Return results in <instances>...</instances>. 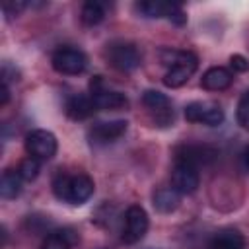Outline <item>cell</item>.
<instances>
[{
	"label": "cell",
	"mask_w": 249,
	"mask_h": 249,
	"mask_svg": "<svg viewBox=\"0 0 249 249\" xmlns=\"http://www.w3.org/2000/svg\"><path fill=\"white\" fill-rule=\"evenodd\" d=\"M39 169H41L39 160H35V158L29 156V158L21 160V163H19V167H18V173L21 175L23 181H33V179L39 175Z\"/></svg>",
	"instance_id": "cell-21"
},
{
	"label": "cell",
	"mask_w": 249,
	"mask_h": 249,
	"mask_svg": "<svg viewBox=\"0 0 249 249\" xmlns=\"http://www.w3.org/2000/svg\"><path fill=\"white\" fill-rule=\"evenodd\" d=\"M214 156L216 152L208 146H179L175 152V161L189 163L198 169L200 165H206L208 161H212Z\"/></svg>",
	"instance_id": "cell-12"
},
{
	"label": "cell",
	"mask_w": 249,
	"mask_h": 249,
	"mask_svg": "<svg viewBox=\"0 0 249 249\" xmlns=\"http://www.w3.org/2000/svg\"><path fill=\"white\" fill-rule=\"evenodd\" d=\"M230 66H231L233 72H247V70H249L247 58L241 56V54H231V56H230Z\"/></svg>",
	"instance_id": "cell-23"
},
{
	"label": "cell",
	"mask_w": 249,
	"mask_h": 249,
	"mask_svg": "<svg viewBox=\"0 0 249 249\" xmlns=\"http://www.w3.org/2000/svg\"><path fill=\"white\" fill-rule=\"evenodd\" d=\"M103 18H105V8H103L101 2L89 0V2H86V4L82 6V21H84L86 25L93 27V25L101 23Z\"/></svg>",
	"instance_id": "cell-20"
},
{
	"label": "cell",
	"mask_w": 249,
	"mask_h": 249,
	"mask_svg": "<svg viewBox=\"0 0 249 249\" xmlns=\"http://www.w3.org/2000/svg\"><path fill=\"white\" fill-rule=\"evenodd\" d=\"M21 175L14 169H6L0 177V196L2 198H16L21 193Z\"/></svg>",
	"instance_id": "cell-18"
},
{
	"label": "cell",
	"mask_w": 249,
	"mask_h": 249,
	"mask_svg": "<svg viewBox=\"0 0 249 249\" xmlns=\"http://www.w3.org/2000/svg\"><path fill=\"white\" fill-rule=\"evenodd\" d=\"M144 105L150 109V113H154V119L160 126H167L173 121V111H171V103L167 99L165 93L158 91V89H148L142 95Z\"/></svg>",
	"instance_id": "cell-10"
},
{
	"label": "cell",
	"mask_w": 249,
	"mask_h": 249,
	"mask_svg": "<svg viewBox=\"0 0 249 249\" xmlns=\"http://www.w3.org/2000/svg\"><path fill=\"white\" fill-rule=\"evenodd\" d=\"M128 123L124 119H115V121H105V123H97L91 130H89V138L95 144H107L113 142L117 138H121L126 132Z\"/></svg>",
	"instance_id": "cell-11"
},
{
	"label": "cell",
	"mask_w": 249,
	"mask_h": 249,
	"mask_svg": "<svg viewBox=\"0 0 249 249\" xmlns=\"http://www.w3.org/2000/svg\"><path fill=\"white\" fill-rule=\"evenodd\" d=\"M53 193L58 200L68 204H82L93 195V181L86 173H56L53 179Z\"/></svg>",
	"instance_id": "cell-1"
},
{
	"label": "cell",
	"mask_w": 249,
	"mask_h": 249,
	"mask_svg": "<svg viewBox=\"0 0 249 249\" xmlns=\"http://www.w3.org/2000/svg\"><path fill=\"white\" fill-rule=\"evenodd\" d=\"M161 62L169 66V70L163 76V84L167 88H181L196 70L198 58L191 51H173L165 49L161 51Z\"/></svg>",
	"instance_id": "cell-2"
},
{
	"label": "cell",
	"mask_w": 249,
	"mask_h": 249,
	"mask_svg": "<svg viewBox=\"0 0 249 249\" xmlns=\"http://www.w3.org/2000/svg\"><path fill=\"white\" fill-rule=\"evenodd\" d=\"M8 99H10V88H8L6 82H2V86H0V105H6Z\"/></svg>",
	"instance_id": "cell-24"
},
{
	"label": "cell",
	"mask_w": 249,
	"mask_h": 249,
	"mask_svg": "<svg viewBox=\"0 0 249 249\" xmlns=\"http://www.w3.org/2000/svg\"><path fill=\"white\" fill-rule=\"evenodd\" d=\"M148 226H150V222H148L146 210H144L142 206H138V204H132V206H128L126 212H124V226H123V235H121V239H123L124 243H128V245L138 243V241L146 235Z\"/></svg>",
	"instance_id": "cell-4"
},
{
	"label": "cell",
	"mask_w": 249,
	"mask_h": 249,
	"mask_svg": "<svg viewBox=\"0 0 249 249\" xmlns=\"http://www.w3.org/2000/svg\"><path fill=\"white\" fill-rule=\"evenodd\" d=\"M206 249H245V239L237 230H220L214 233L206 245Z\"/></svg>",
	"instance_id": "cell-15"
},
{
	"label": "cell",
	"mask_w": 249,
	"mask_h": 249,
	"mask_svg": "<svg viewBox=\"0 0 249 249\" xmlns=\"http://www.w3.org/2000/svg\"><path fill=\"white\" fill-rule=\"evenodd\" d=\"M233 76L228 68L224 66H212L208 68L204 74H202V80H200V86L208 91H222L226 89L230 84H231Z\"/></svg>",
	"instance_id": "cell-14"
},
{
	"label": "cell",
	"mask_w": 249,
	"mask_h": 249,
	"mask_svg": "<svg viewBox=\"0 0 249 249\" xmlns=\"http://www.w3.org/2000/svg\"><path fill=\"white\" fill-rule=\"evenodd\" d=\"M66 115L72 119V121H84L88 117H91V113L95 111V105H93V99L91 95H84V93H74L66 99Z\"/></svg>",
	"instance_id": "cell-13"
},
{
	"label": "cell",
	"mask_w": 249,
	"mask_h": 249,
	"mask_svg": "<svg viewBox=\"0 0 249 249\" xmlns=\"http://www.w3.org/2000/svg\"><path fill=\"white\" fill-rule=\"evenodd\" d=\"M107 60L121 72H132L140 66V53L132 43H111L107 47Z\"/></svg>",
	"instance_id": "cell-5"
},
{
	"label": "cell",
	"mask_w": 249,
	"mask_h": 249,
	"mask_svg": "<svg viewBox=\"0 0 249 249\" xmlns=\"http://www.w3.org/2000/svg\"><path fill=\"white\" fill-rule=\"evenodd\" d=\"M86 64H88L86 54L80 49H74V47H60L53 54V68L58 74L76 76V74L84 72Z\"/></svg>",
	"instance_id": "cell-7"
},
{
	"label": "cell",
	"mask_w": 249,
	"mask_h": 249,
	"mask_svg": "<svg viewBox=\"0 0 249 249\" xmlns=\"http://www.w3.org/2000/svg\"><path fill=\"white\" fill-rule=\"evenodd\" d=\"M185 119L189 123H202L208 126H216L224 121V111L220 105L210 101H193L185 107Z\"/></svg>",
	"instance_id": "cell-8"
},
{
	"label": "cell",
	"mask_w": 249,
	"mask_h": 249,
	"mask_svg": "<svg viewBox=\"0 0 249 249\" xmlns=\"http://www.w3.org/2000/svg\"><path fill=\"white\" fill-rule=\"evenodd\" d=\"M152 204H154V208H156L158 212L169 214V212H173V210L179 208V204H181V195H179L175 189H171V187H163V189H158V191L154 193Z\"/></svg>",
	"instance_id": "cell-16"
},
{
	"label": "cell",
	"mask_w": 249,
	"mask_h": 249,
	"mask_svg": "<svg viewBox=\"0 0 249 249\" xmlns=\"http://www.w3.org/2000/svg\"><path fill=\"white\" fill-rule=\"evenodd\" d=\"M235 117H237L239 126H241V128H245V130H249V89L239 97Z\"/></svg>",
	"instance_id": "cell-22"
},
{
	"label": "cell",
	"mask_w": 249,
	"mask_h": 249,
	"mask_svg": "<svg viewBox=\"0 0 249 249\" xmlns=\"http://www.w3.org/2000/svg\"><path fill=\"white\" fill-rule=\"evenodd\" d=\"M243 163H245V165L249 167V146H247V148L243 150Z\"/></svg>",
	"instance_id": "cell-25"
},
{
	"label": "cell",
	"mask_w": 249,
	"mask_h": 249,
	"mask_svg": "<svg viewBox=\"0 0 249 249\" xmlns=\"http://www.w3.org/2000/svg\"><path fill=\"white\" fill-rule=\"evenodd\" d=\"M56 136L45 128H37V130H31L27 136H25V150L31 158L39 160V161H45V160H51L54 154H56Z\"/></svg>",
	"instance_id": "cell-6"
},
{
	"label": "cell",
	"mask_w": 249,
	"mask_h": 249,
	"mask_svg": "<svg viewBox=\"0 0 249 249\" xmlns=\"http://www.w3.org/2000/svg\"><path fill=\"white\" fill-rule=\"evenodd\" d=\"M171 189L179 195H193L198 189V169L189 163L175 161L171 171Z\"/></svg>",
	"instance_id": "cell-9"
},
{
	"label": "cell",
	"mask_w": 249,
	"mask_h": 249,
	"mask_svg": "<svg viewBox=\"0 0 249 249\" xmlns=\"http://www.w3.org/2000/svg\"><path fill=\"white\" fill-rule=\"evenodd\" d=\"M136 10L144 18H167L171 4L169 2H158V0H146V2H138Z\"/></svg>",
	"instance_id": "cell-19"
},
{
	"label": "cell",
	"mask_w": 249,
	"mask_h": 249,
	"mask_svg": "<svg viewBox=\"0 0 249 249\" xmlns=\"http://www.w3.org/2000/svg\"><path fill=\"white\" fill-rule=\"evenodd\" d=\"M76 239L78 237L74 235L72 230H54L45 235L39 249H72Z\"/></svg>",
	"instance_id": "cell-17"
},
{
	"label": "cell",
	"mask_w": 249,
	"mask_h": 249,
	"mask_svg": "<svg viewBox=\"0 0 249 249\" xmlns=\"http://www.w3.org/2000/svg\"><path fill=\"white\" fill-rule=\"evenodd\" d=\"M89 89H91L89 95L93 99L95 109H101V111H117V109H124L128 105L126 95L121 93V91H115V89L105 88V82H103L101 76H93L91 78Z\"/></svg>",
	"instance_id": "cell-3"
}]
</instances>
